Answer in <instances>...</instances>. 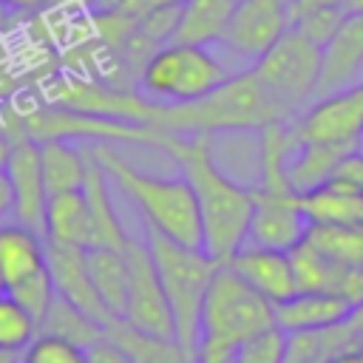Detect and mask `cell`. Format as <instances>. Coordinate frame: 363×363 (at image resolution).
I'll return each mask as SVG.
<instances>
[{
  "label": "cell",
  "mask_w": 363,
  "mask_h": 363,
  "mask_svg": "<svg viewBox=\"0 0 363 363\" xmlns=\"http://www.w3.org/2000/svg\"><path fill=\"white\" fill-rule=\"evenodd\" d=\"M210 142L213 136L207 133H196V136L170 133L162 150H167L176 159L182 176L190 182L196 193L201 233H204V252L218 264H227L247 241L255 190L238 184L216 162Z\"/></svg>",
  "instance_id": "1"
},
{
  "label": "cell",
  "mask_w": 363,
  "mask_h": 363,
  "mask_svg": "<svg viewBox=\"0 0 363 363\" xmlns=\"http://www.w3.org/2000/svg\"><path fill=\"white\" fill-rule=\"evenodd\" d=\"M269 122H289V119L267 96V91L258 85L250 68L233 74L224 85H218L213 94L196 102L162 105L150 99V116H147L150 128L176 136H196V133L216 136V133H244V130L258 133Z\"/></svg>",
  "instance_id": "2"
},
{
  "label": "cell",
  "mask_w": 363,
  "mask_h": 363,
  "mask_svg": "<svg viewBox=\"0 0 363 363\" xmlns=\"http://www.w3.org/2000/svg\"><path fill=\"white\" fill-rule=\"evenodd\" d=\"M91 153L105 167L111 182L139 207L147 230L162 233L164 238H170L176 244L204 250L199 201L184 176L145 173V170L133 167L113 147V142H91Z\"/></svg>",
  "instance_id": "3"
},
{
  "label": "cell",
  "mask_w": 363,
  "mask_h": 363,
  "mask_svg": "<svg viewBox=\"0 0 363 363\" xmlns=\"http://www.w3.org/2000/svg\"><path fill=\"white\" fill-rule=\"evenodd\" d=\"M275 323V303L255 292L230 264H218L199 320V349L233 354V349Z\"/></svg>",
  "instance_id": "4"
},
{
  "label": "cell",
  "mask_w": 363,
  "mask_h": 363,
  "mask_svg": "<svg viewBox=\"0 0 363 363\" xmlns=\"http://www.w3.org/2000/svg\"><path fill=\"white\" fill-rule=\"evenodd\" d=\"M0 133L9 136L11 142L17 139H34V142H48V139H82V142H113V145H150L162 147L170 133L139 125V122H122V119H108L62 105H34L28 111L11 108V125H0Z\"/></svg>",
  "instance_id": "5"
},
{
  "label": "cell",
  "mask_w": 363,
  "mask_h": 363,
  "mask_svg": "<svg viewBox=\"0 0 363 363\" xmlns=\"http://www.w3.org/2000/svg\"><path fill=\"white\" fill-rule=\"evenodd\" d=\"M147 247L153 255V264L159 269L173 323H176V340L196 354L199 349V320H201V303L210 286V278L218 267L216 258H210L201 247H184L162 233L147 230Z\"/></svg>",
  "instance_id": "6"
},
{
  "label": "cell",
  "mask_w": 363,
  "mask_h": 363,
  "mask_svg": "<svg viewBox=\"0 0 363 363\" xmlns=\"http://www.w3.org/2000/svg\"><path fill=\"white\" fill-rule=\"evenodd\" d=\"M230 68L204 45L187 43H167L147 57L139 68L136 85L139 94L162 102V105H182L196 102L213 94L218 85L230 79Z\"/></svg>",
  "instance_id": "7"
},
{
  "label": "cell",
  "mask_w": 363,
  "mask_h": 363,
  "mask_svg": "<svg viewBox=\"0 0 363 363\" xmlns=\"http://www.w3.org/2000/svg\"><path fill=\"white\" fill-rule=\"evenodd\" d=\"M320 62V48L289 28L258 62L250 65V71L281 113L292 119L318 96Z\"/></svg>",
  "instance_id": "8"
},
{
  "label": "cell",
  "mask_w": 363,
  "mask_h": 363,
  "mask_svg": "<svg viewBox=\"0 0 363 363\" xmlns=\"http://www.w3.org/2000/svg\"><path fill=\"white\" fill-rule=\"evenodd\" d=\"M125 258H128V301H125V315L119 320L130 323L139 332L176 340L173 312L147 241L130 235L125 244Z\"/></svg>",
  "instance_id": "9"
},
{
  "label": "cell",
  "mask_w": 363,
  "mask_h": 363,
  "mask_svg": "<svg viewBox=\"0 0 363 363\" xmlns=\"http://www.w3.org/2000/svg\"><path fill=\"white\" fill-rule=\"evenodd\" d=\"M292 28L289 0H235L221 45L244 62H258Z\"/></svg>",
  "instance_id": "10"
},
{
  "label": "cell",
  "mask_w": 363,
  "mask_h": 363,
  "mask_svg": "<svg viewBox=\"0 0 363 363\" xmlns=\"http://www.w3.org/2000/svg\"><path fill=\"white\" fill-rule=\"evenodd\" d=\"M298 142H326V145H354L363 130V82L340 88L320 96L292 125Z\"/></svg>",
  "instance_id": "11"
},
{
  "label": "cell",
  "mask_w": 363,
  "mask_h": 363,
  "mask_svg": "<svg viewBox=\"0 0 363 363\" xmlns=\"http://www.w3.org/2000/svg\"><path fill=\"white\" fill-rule=\"evenodd\" d=\"M252 216H250V230H247V241L244 244H258V247H269V250H295L309 230V221L301 210L298 193L284 190V193H272V190H261L252 187Z\"/></svg>",
  "instance_id": "12"
},
{
  "label": "cell",
  "mask_w": 363,
  "mask_h": 363,
  "mask_svg": "<svg viewBox=\"0 0 363 363\" xmlns=\"http://www.w3.org/2000/svg\"><path fill=\"white\" fill-rule=\"evenodd\" d=\"M6 173L11 182V193H14V221L45 238L48 190L43 179V164H40V142L34 139L11 142Z\"/></svg>",
  "instance_id": "13"
},
{
  "label": "cell",
  "mask_w": 363,
  "mask_h": 363,
  "mask_svg": "<svg viewBox=\"0 0 363 363\" xmlns=\"http://www.w3.org/2000/svg\"><path fill=\"white\" fill-rule=\"evenodd\" d=\"M45 267L51 272V281H54V289L60 298H65L68 303H74L77 309H82L85 315H91L94 320H99L105 326L113 320L94 289L88 261H85V247L45 241Z\"/></svg>",
  "instance_id": "14"
},
{
  "label": "cell",
  "mask_w": 363,
  "mask_h": 363,
  "mask_svg": "<svg viewBox=\"0 0 363 363\" xmlns=\"http://www.w3.org/2000/svg\"><path fill=\"white\" fill-rule=\"evenodd\" d=\"M255 292H261L269 303H281L298 292L292 255L284 250H269L258 244H244L227 261Z\"/></svg>",
  "instance_id": "15"
},
{
  "label": "cell",
  "mask_w": 363,
  "mask_h": 363,
  "mask_svg": "<svg viewBox=\"0 0 363 363\" xmlns=\"http://www.w3.org/2000/svg\"><path fill=\"white\" fill-rule=\"evenodd\" d=\"M357 312L354 303L335 292H318V289H298L286 301L275 303V323L286 332H312V329H326L349 320Z\"/></svg>",
  "instance_id": "16"
},
{
  "label": "cell",
  "mask_w": 363,
  "mask_h": 363,
  "mask_svg": "<svg viewBox=\"0 0 363 363\" xmlns=\"http://www.w3.org/2000/svg\"><path fill=\"white\" fill-rule=\"evenodd\" d=\"M320 54L323 62L318 96L354 85L357 74L363 71V14H346L335 37L320 48Z\"/></svg>",
  "instance_id": "17"
},
{
  "label": "cell",
  "mask_w": 363,
  "mask_h": 363,
  "mask_svg": "<svg viewBox=\"0 0 363 363\" xmlns=\"http://www.w3.org/2000/svg\"><path fill=\"white\" fill-rule=\"evenodd\" d=\"M88 153V170H85V182H82V193L88 201V213H91V247H113V250H125L128 244V230L113 207V196H111V176L105 173V167L94 159L91 150Z\"/></svg>",
  "instance_id": "18"
},
{
  "label": "cell",
  "mask_w": 363,
  "mask_h": 363,
  "mask_svg": "<svg viewBox=\"0 0 363 363\" xmlns=\"http://www.w3.org/2000/svg\"><path fill=\"white\" fill-rule=\"evenodd\" d=\"M45 269V238L23 224H0V278L9 286Z\"/></svg>",
  "instance_id": "19"
},
{
  "label": "cell",
  "mask_w": 363,
  "mask_h": 363,
  "mask_svg": "<svg viewBox=\"0 0 363 363\" xmlns=\"http://www.w3.org/2000/svg\"><path fill=\"white\" fill-rule=\"evenodd\" d=\"M45 241L68 247H91V213L82 190L51 193L45 204Z\"/></svg>",
  "instance_id": "20"
},
{
  "label": "cell",
  "mask_w": 363,
  "mask_h": 363,
  "mask_svg": "<svg viewBox=\"0 0 363 363\" xmlns=\"http://www.w3.org/2000/svg\"><path fill=\"white\" fill-rule=\"evenodd\" d=\"M233 6L235 0H184L179 6V23H176L173 43L204 45V48L221 43Z\"/></svg>",
  "instance_id": "21"
},
{
  "label": "cell",
  "mask_w": 363,
  "mask_h": 363,
  "mask_svg": "<svg viewBox=\"0 0 363 363\" xmlns=\"http://www.w3.org/2000/svg\"><path fill=\"white\" fill-rule=\"evenodd\" d=\"M85 261L88 272L94 281V289L108 309L113 320L125 315V301H128V258L125 250L113 247H85Z\"/></svg>",
  "instance_id": "22"
},
{
  "label": "cell",
  "mask_w": 363,
  "mask_h": 363,
  "mask_svg": "<svg viewBox=\"0 0 363 363\" xmlns=\"http://www.w3.org/2000/svg\"><path fill=\"white\" fill-rule=\"evenodd\" d=\"M354 145H326V142H298L286 162V182L292 193H309L326 184L335 173L340 156Z\"/></svg>",
  "instance_id": "23"
},
{
  "label": "cell",
  "mask_w": 363,
  "mask_h": 363,
  "mask_svg": "<svg viewBox=\"0 0 363 363\" xmlns=\"http://www.w3.org/2000/svg\"><path fill=\"white\" fill-rule=\"evenodd\" d=\"M309 224H363V193L326 182L298 196Z\"/></svg>",
  "instance_id": "24"
},
{
  "label": "cell",
  "mask_w": 363,
  "mask_h": 363,
  "mask_svg": "<svg viewBox=\"0 0 363 363\" xmlns=\"http://www.w3.org/2000/svg\"><path fill=\"white\" fill-rule=\"evenodd\" d=\"M105 335L130 357V363H193L196 360V354L184 349L179 340L139 332L125 320H111L105 326Z\"/></svg>",
  "instance_id": "25"
},
{
  "label": "cell",
  "mask_w": 363,
  "mask_h": 363,
  "mask_svg": "<svg viewBox=\"0 0 363 363\" xmlns=\"http://www.w3.org/2000/svg\"><path fill=\"white\" fill-rule=\"evenodd\" d=\"M40 164H43L48 196L65 193V190H82L85 170H88V153L77 150L68 139L40 142Z\"/></svg>",
  "instance_id": "26"
},
{
  "label": "cell",
  "mask_w": 363,
  "mask_h": 363,
  "mask_svg": "<svg viewBox=\"0 0 363 363\" xmlns=\"http://www.w3.org/2000/svg\"><path fill=\"white\" fill-rule=\"evenodd\" d=\"M303 241L335 264L363 269V224H309Z\"/></svg>",
  "instance_id": "27"
},
{
  "label": "cell",
  "mask_w": 363,
  "mask_h": 363,
  "mask_svg": "<svg viewBox=\"0 0 363 363\" xmlns=\"http://www.w3.org/2000/svg\"><path fill=\"white\" fill-rule=\"evenodd\" d=\"M37 332H45V335H57V337H65L82 349L99 343L105 337V323L94 320L91 315H85L82 309H77L74 303H68L65 298H54L45 318L40 320Z\"/></svg>",
  "instance_id": "28"
},
{
  "label": "cell",
  "mask_w": 363,
  "mask_h": 363,
  "mask_svg": "<svg viewBox=\"0 0 363 363\" xmlns=\"http://www.w3.org/2000/svg\"><path fill=\"white\" fill-rule=\"evenodd\" d=\"M37 335V320L6 292L0 295V352L20 354Z\"/></svg>",
  "instance_id": "29"
},
{
  "label": "cell",
  "mask_w": 363,
  "mask_h": 363,
  "mask_svg": "<svg viewBox=\"0 0 363 363\" xmlns=\"http://www.w3.org/2000/svg\"><path fill=\"white\" fill-rule=\"evenodd\" d=\"M286 346H289V335L278 323H272L264 332L252 335L250 340L238 343L230 354V363H284Z\"/></svg>",
  "instance_id": "30"
},
{
  "label": "cell",
  "mask_w": 363,
  "mask_h": 363,
  "mask_svg": "<svg viewBox=\"0 0 363 363\" xmlns=\"http://www.w3.org/2000/svg\"><path fill=\"white\" fill-rule=\"evenodd\" d=\"M17 363H88V354L82 346L65 337L37 332L34 340L20 352Z\"/></svg>",
  "instance_id": "31"
},
{
  "label": "cell",
  "mask_w": 363,
  "mask_h": 363,
  "mask_svg": "<svg viewBox=\"0 0 363 363\" xmlns=\"http://www.w3.org/2000/svg\"><path fill=\"white\" fill-rule=\"evenodd\" d=\"M9 295H11V298L37 320V326H40V320L45 318L51 301L57 298V289H54V281H51L48 267L40 269V272H34V275H28V278H23L20 284L9 286Z\"/></svg>",
  "instance_id": "32"
},
{
  "label": "cell",
  "mask_w": 363,
  "mask_h": 363,
  "mask_svg": "<svg viewBox=\"0 0 363 363\" xmlns=\"http://www.w3.org/2000/svg\"><path fill=\"white\" fill-rule=\"evenodd\" d=\"M343 17H346L343 6H318V9H309V11L298 14L292 20V31H298L301 37H306L309 43L323 48L335 37V31L340 28Z\"/></svg>",
  "instance_id": "33"
},
{
  "label": "cell",
  "mask_w": 363,
  "mask_h": 363,
  "mask_svg": "<svg viewBox=\"0 0 363 363\" xmlns=\"http://www.w3.org/2000/svg\"><path fill=\"white\" fill-rule=\"evenodd\" d=\"M329 182H337L343 187H352V190L363 193V153L357 147H349L340 156V162L335 164V173H332Z\"/></svg>",
  "instance_id": "34"
},
{
  "label": "cell",
  "mask_w": 363,
  "mask_h": 363,
  "mask_svg": "<svg viewBox=\"0 0 363 363\" xmlns=\"http://www.w3.org/2000/svg\"><path fill=\"white\" fill-rule=\"evenodd\" d=\"M184 0H96V11H116V14H128V17H142L147 11L156 9H170V6H182Z\"/></svg>",
  "instance_id": "35"
},
{
  "label": "cell",
  "mask_w": 363,
  "mask_h": 363,
  "mask_svg": "<svg viewBox=\"0 0 363 363\" xmlns=\"http://www.w3.org/2000/svg\"><path fill=\"white\" fill-rule=\"evenodd\" d=\"M85 354H88V363H130V357H128L108 335H105L99 343L88 346Z\"/></svg>",
  "instance_id": "36"
},
{
  "label": "cell",
  "mask_w": 363,
  "mask_h": 363,
  "mask_svg": "<svg viewBox=\"0 0 363 363\" xmlns=\"http://www.w3.org/2000/svg\"><path fill=\"white\" fill-rule=\"evenodd\" d=\"M6 216H14V193H11V182H9V173L6 167L0 170V221Z\"/></svg>",
  "instance_id": "37"
},
{
  "label": "cell",
  "mask_w": 363,
  "mask_h": 363,
  "mask_svg": "<svg viewBox=\"0 0 363 363\" xmlns=\"http://www.w3.org/2000/svg\"><path fill=\"white\" fill-rule=\"evenodd\" d=\"M3 6H9L11 11H40L48 9V0H0Z\"/></svg>",
  "instance_id": "38"
},
{
  "label": "cell",
  "mask_w": 363,
  "mask_h": 363,
  "mask_svg": "<svg viewBox=\"0 0 363 363\" xmlns=\"http://www.w3.org/2000/svg\"><path fill=\"white\" fill-rule=\"evenodd\" d=\"M329 363H363V346H357V349H349V352H343V354L332 357Z\"/></svg>",
  "instance_id": "39"
},
{
  "label": "cell",
  "mask_w": 363,
  "mask_h": 363,
  "mask_svg": "<svg viewBox=\"0 0 363 363\" xmlns=\"http://www.w3.org/2000/svg\"><path fill=\"white\" fill-rule=\"evenodd\" d=\"M9 153H11V139L0 133V170L6 167V162H9Z\"/></svg>",
  "instance_id": "40"
},
{
  "label": "cell",
  "mask_w": 363,
  "mask_h": 363,
  "mask_svg": "<svg viewBox=\"0 0 363 363\" xmlns=\"http://www.w3.org/2000/svg\"><path fill=\"white\" fill-rule=\"evenodd\" d=\"M54 6H96V0H48V9H54Z\"/></svg>",
  "instance_id": "41"
},
{
  "label": "cell",
  "mask_w": 363,
  "mask_h": 363,
  "mask_svg": "<svg viewBox=\"0 0 363 363\" xmlns=\"http://www.w3.org/2000/svg\"><path fill=\"white\" fill-rule=\"evenodd\" d=\"M346 14H363V0H340Z\"/></svg>",
  "instance_id": "42"
},
{
  "label": "cell",
  "mask_w": 363,
  "mask_h": 363,
  "mask_svg": "<svg viewBox=\"0 0 363 363\" xmlns=\"http://www.w3.org/2000/svg\"><path fill=\"white\" fill-rule=\"evenodd\" d=\"M9 23H11V9L0 3V34H3L6 28H9Z\"/></svg>",
  "instance_id": "43"
},
{
  "label": "cell",
  "mask_w": 363,
  "mask_h": 363,
  "mask_svg": "<svg viewBox=\"0 0 363 363\" xmlns=\"http://www.w3.org/2000/svg\"><path fill=\"white\" fill-rule=\"evenodd\" d=\"M0 363H17V354H11V352H0Z\"/></svg>",
  "instance_id": "44"
},
{
  "label": "cell",
  "mask_w": 363,
  "mask_h": 363,
  "mask_svg": "<svg viewBox=\"0 0 363 363\" xmlns=\"http://www.w3.org/2000/svg\"><path fill=\"white\" fill-rule=\"evenodd\" d=\"M354 147H357V150H360V153H363V130H360V136H357V139H354Z\"/></svg>",
  "instance_id": "45"
},
{
  "label": "cell",
  "mask_w": 363,
  "mask_h": 363,
  "mask_svg": "<svg viewBox=\"0 0 363 363\" xmlns=\"http://www.w3.org/2000/svg\"><path fill=\"white\" fill-rule=\"evenodd\" d=\"M0 295H6V281L0 278Z\"/></svg>",
  "instance_id": "46"
},
{
  "label": "cell",
  "mask_w": 363,
  "mask_h": 363,
  "mask_svg": "<svg viewBox=\"0 0 363 363\" xmlns=\"http://www.w3.org/2000/svg\"><path fill=\"white\" fill-rule=\"evenodd\" d=\"M360 309H363V306H360Z\"/></svg>",
  "instance_id": "47"
}]
</instances>
